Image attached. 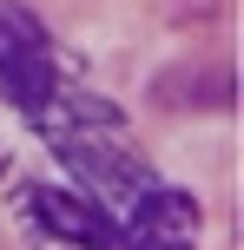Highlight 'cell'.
Wrapping results in <instances>:
<instances>
[{
  "label": "cell",
  "mask_w": 244,
  "mask_h": 250,
  "mask_svg": "<svg viewBox=\"0 0 244 250\" xmlns=\"http://www.w3.org/2000/svg\"><path fill=\"white\" fill-rule=\"evenodd\" d=\"M33 217L53 230V237H73V244H86V250H112L119 244V230L106 224L92 204L66 198V191H33Z\"/></svg>",
  "instance_id": "6da1fadb"
}]
</instances>
